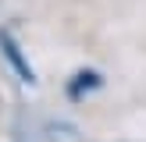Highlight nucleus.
Masks as SVG:
<instances>
[{
  "label": "nucleus",
  "instance_id": "f257e3e1",
  "mask_svg": "<svg viewBox=\"0 0 146 142\" xmlns=\"http://www.w3.org/2000/svg\"><path fill=\"white\" fill-rule=\"evenodd\" d=\"M0 46H4V53H7V57H11V64L18 68L21 82H36V78H32V68L25 64V57H21V46L14 43V36H11V32H0Z\"/></svg>",
  "mask_w": 146,
  "mask_h": 142
}]
</instances>
